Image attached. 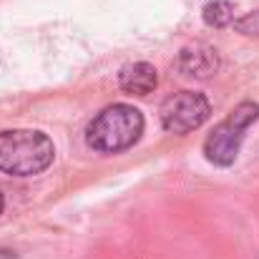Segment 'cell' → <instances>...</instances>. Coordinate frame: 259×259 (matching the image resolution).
I'll return each instance as SVG.
<instances>
[{
	"label": "cell",
	"mask_w": 259,
	"mask_h": 259,
	"mask_svg": "<svg viewBox=\"0 0 259 259\" xmlns=\"http://www.w3.org/2000/svg\"><path fill=\"white\" fill-rule=\"evenodd\" d=\"M219 68V53L206 43H194L179 51L176 71L191 78H209Z\"/></svg>",
	"instance_id": "5"
},
{
	"label": "cell",
	"mask_w": 259,
	"mask_h": 259,
	"mask_svg": "<svg viewBox=\"0 0 259 259\" xmlns=\"http://www.w3.org/2000/svg\"><path fill=\"white\" fill-rule=\"evenodd\" d=\"M234 30L242 33V35H249V38H259V10H252V13L237 18Z\"/></svg>",
	"instance_id": "8"
},
{
	"label": "cell",
	"mask_w": 259,
	"mask_h": 259,
	"mask_svg": "<svg viewBox=\"0 0 259 259\" xmlns=\"http://www.w3.org/2000/svg\"><path fill=\"white\" fill-rule=\"evenodd\" d=\"M159 116H161L164 131L184 136V134H189V131L206 123V118L211 116V106H209V98L204 93L179 91V93L169 96L161 103Z\"/></svg>",
	"instance_id": "4"
},
{
	"label": "cell",
	"mask_w": 259,
	"mask_h": 259,
	"mask_svg": "<svg viewBox=\"0 0 259 259\" xmlns=\"http://www.w3.org/2000/svg\"><path fill=\"white\" fill-rule=\"evenodd\" d=\"M56 159L53 141L35 128L0 131V171L10 176L43 174Z\"/></svg>",
	"instance_id": "1"
},
{
	"label": "cell",
	"mask_w": 259,
	"mask_h": 259,
	"mask_svg": "<svg viewBox=\"0 0 259 259\" xmlns=\"http://www.w3.org/2000/svg\"><path fill=\"white\" fill-rule=\"evenodd\" d=\"M259 121V103L242 101L204 141V154L214 166H232L239 156L247 131Z\"/></svg>",
	"instance_id": "3"
},
{
	"label": "cell",
	"mask_w": 259,
	"mask_h": 259,
	"mask_svg": "<svg viewBox=\"0 0 259 259\" xmlns=\"http://www.w3.org/2000/svg\"><path fill=\"white\" fill-rule=\"evenodd\" d=\"M144 134V116L136 106L113 103L103 108L86 128V144L101 154H121Z\"/></svg>",
	"instance_id": "2"
},
{
	"label": "cell",
	"mask_w": 259,
	"mask_h": 259,
	"mask_svg": "<svg viewBox=\"0 0 259 259\" xmlns=\"http://www.w3.org/2000/svg\"><path fill=\"white\" fill-rule=\"evenodd\" d=\"M3 206H5V199H3V194H0V214H3Z\"/></svg>",
	"instance_id": "9"
},
{
	"label": "cell",
	"mask_w": 259,
	"mask_h": 259,
	"mask_svg": "<svg viewBox=\"0 0 259 259\" xmlns=\"http://www.w3.org/2000/svg\"><path fill=\"white\" fill-rule=\"evenodd\" d=\"M156 83H159L156 68L146 61L128 63L118 71V86L128 96H149L156 88Z\"/></svg>",
	"instance_id": "6"
},
{
	"label": "cell",
	"mask_w": 259,
	"mask_h": 259,
	"mask_svg": "<svg viewBox=\"0 0 259 259\" xmlns=\"http://www.w3.org/2000/svg\"><path fill=\"white\" fill-rule=\"evenodd\" d=\"M204 23L211 25V28H227L234 23V5L229 0H214V3H206L204 10Z\"/></svg>",
	"instance_id": "7"
}]
</instances>
